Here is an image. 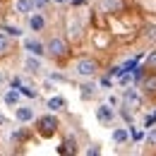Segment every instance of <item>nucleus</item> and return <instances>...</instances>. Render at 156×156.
<instances>
[{
	"instance_id": "f257e3e1",
	"label": "nucleus",
	"mask_w": 156,
	"mask_h": 156,
	"mask_svg": "<svg viewBox=\"0 0 156 156\" xmlns=\"http://www.w3.org/2000/svg\"><path fill=\"white\" fill-rule=\"evenodd\" d=\"M96 70H98V62L94 58H79L77 62H75V75H77V77L91 79L96 75Z\"/></svg>"
},
{
	"instance_id": "f03ea898",
	"label": "nucleus",
	"mask_w": 156,
	"mask_h": 156,
	"mask_svg": "<svg viewBox=\"0 0 156 156\" xmlns=\"http://www.w3.org/2000/svg\"><path fill=\"white\" fill-rule=\"evenodd\" d=\"M46 53L51 55V58H65L67 55V41L60 39V36H53V39H48V43H46Z\"/></svg>"
},
{
	"instance_id": "7ed1b4c3",
	"label": "nucleus",
	"mask_w": 156,
	"mask_h": 156,
	"mask_svg": "<svg viewBox=\"0 0 156 156\" xmlns=\"http://www.w3.org/2000/svg\"><path fill=\"white\" fill-rule=\"evenodd\" d=\"M36 127H39V132L43 137H51L58 130V120H55V115H41L36 120Z\"/></svg>"
},
{
	"instance_id": "20e7f679",
	"label": "nucleus",
	"mask_w": 156,
	"mask_h": 156,
	"mask_svg": "<svg viewBox=\"0 0 156 156\" xmlns=\"http://www.w3.org/2000/svg\"><path fill=\"white\" fill-rule=\"evenodd\" d=\"M24 51H27V53H31V55H39V58H41V55L46 53V46H43L39 39L29 36V39H24Z\"/></svg>"
},
{
	"instance_id": "39448f33",
	"label": "nucleus",
	"mask_w": 156,
	"mask_h": 156,
	"mask_svg": "<svg viewBox=\"0 0 156 156\" xmlns=\"http://www.w3.org/2000/svg\"><path fill=\"white\" fill-rule=\"evenodd\" d=\"M12 10L17 15H22V17H29L31 12H36V5H34V0H15Z\"/></svg>"
},
{
	"instance_id": "423d86ee",
	"label": "nucleus",
	"mask_w": 156,
	"mask_h": 156,
	"mask_svg": "<svg viewBox=\"0 0 156 156\" xmlns=\"http://www.w3.org/2000/svg\"><path fill=\"white\" fill-rule=\"evenodd\" d=\"M96 118H98V122H103V125H111L113 122V118H115V113H113V108L111 106H98L96 108Z\"/></svg>"
},
{
	"instance_id": "0eeeda50",
	"label": "nucleus",
	"mask_w": 156,
	"mask_h": 156,
	"mask_svg": "<svg viewBox=\"0 0 156 156\" xmlns=\"http://www.w3.org/2000/svg\"><path fill=\"white\" fill-rule=\"evenodd\" d=\"M24 70H27L29 75H39V72H41V58L29 53V55L24 58Z\"/></svg>"
},
{
	"instance_id": "6e6552de",
	"label": "nucleus",
	"mask_w": 156,
	"mask_h": 156,
	"mask_svg": "<svg viewBox=\"0 0 156 156\" xmlns=\"http://www.w3.org/2000/svg\"><path fill=\"white\" fill-rule=\"evenodd\" d=\"M15 118L20 122H31L34 120V108L31 106H15Z\"/></svg>"
},
{
	"instance_id": "1a4fd4ad",
	"label": "nucleus",
	"mask_w": 156,
	"mask_h": 156,
	"mask_svg": "<svg viewBox=\"0 0 156 156\" xmlns=\"http://www.w3.org/2000/svg\"><path fill=\"white\" fill-rule=\"evenodd\" d=\"M43 27H46V17L39 15V12H31V15H29V29H31V31H41Z\"/></svg>"
},
{
	"instance_id": "9d476101",
	"label": "nucleus",
	"mask_w": 156,
	"mask_h": 156,
	"mask_svg": "<svg viewBox=\"0 0 156 156\" xmlns=\"http://www.w3.org/2000/svg\"><path fill=\"white\" fill-rule=\"evenodd\" d=\"M12 51V41H10V36L0 29V55H7Z\"/></svg>"
},
{
	"instance_id": "9b49d317",
	"label": "nucleus",
	"mask_w": 156,
	"mask_h": 156,
	"mask_svg": "<svg viewBox=\"0 0 156 156\" xmlns=\"http://www.w3.org/2000/svg\"><path fill=\"white\" fill-rule=\"evenodd\" d=\"M79 89H82V91H79L82 98H94L96 96V84H94V82H84Z\"/></svg>"
},
{
	"instance_id": "f8f14e48",
	"label": "nucleus",
	"mask_w": 156,
	"mask_h": 156,
	"mask_svg": "<svg viewBox=\"0 0 156 156\" xmlns=\"http://www.w3.org/2000/svg\"><path fill=\"white\" fill-rule=\"evenodd\" d=\"M122 101H125L127 106H132V108H137V106H139V96H137L135 89H127V91L122 94Z\"/></svg>"
},
{
	"instance_id": "ddd939ff",
	"label": "nucleus",
	"mask_w": 156,
	"mask_h": 156,
	"mask_svg": "<svg viewBox=\"0 0 156 156\" xmlns=\"http://www.w3.org/2000/svg\"><path fill=\"white\" fill-rule=\"evenodd\" d=\"M46 106H48L51 111H62V108H65L67 103H65V98H62V96H51V98H48V103H46Z\"/></svg>"
},
{
	"instance_id": "4468645a",
	"label": "nucleus",
	"mask_w": 156,
	"mask_h": 156,
	"mask_svg": "<svg viewBox=\"0 0 156 156\" xmlns=\"http://www.w3.org/2000/svg\"><path fill=\"white\" fill-rule=\"evenodd\" d=\"M127 137H130V130H125V127L113 130V142H115V144H125V142H127Z\"/></svg>"
},
{
	"instance_id": "2eb2a0df",
	"label": "nucleus",
	"mask_w": 156,
	"mask_h": 156,
	"mask_svg": "<svg viewBox=\"0 0 156 156\" xmlns=\"http://www.w3.org/2000/svg\"><path fill=\"white\" fill-rule=\"evenodd\" d=\"M20 91H17V89H10V91H7V94H5V103H7V106H20Z\"/></svg>"
},
{
	"instance_id": "dca6fc26",
	"label": "nucleus",
	"mask_w": 156,
	"mask_h": 156,
	"mask_svg": "<svg viewBox=\"0 0 156 156\" xmlns=\"http://www.w3.org/2000/svg\"><path fill=\"white\" fill-rule=\"evenodd\" d=\"M17 91H20L22 96H29V98H36V96H39V91H36L34 87H27V84H20Z\"/></svg>"
},
{
	"instance_id": "f3484780",
	"label": "nucleus",
	"mask_w": 156,
	"mask_h": 156,
	"mask_svg": "<svg viewBox=\"0 0 156 156\" xmlns=\"http://www.w3.org/2000/svg\"><path fill=\"white\" fill-rule=\"evenodd\" d=\"M2 31H5L10 39H12V36H15V39L22 36V29H20V27H10V24H5V27H2Z\"/></svg>"
},
{
	"instance_id": "a211bd4d",
	"label": "nucleus",
	"mask_w": 156,
	"mask_h": 156,
	"mask_svg": "<svg viewBox=\"0 0 156 156\" xmlns=\"http://www.w3.org/2000/svg\"><path fill=\"white\" fill-rule=\"evenodd\" d=\"M77 149H75V139H67L62 147H60V154H75Z\"/></svg>"
},
{
	"instance_id": "6ab92c4d",
	"label": "nucleus",
	"mask_w": 156,
	"mask_h": 156,
	"mask_svg": "<svg viewBox=\"0 0 156 156\" xmlns=\"http://www.w3.org/2000/svg\"><path fill=\"white\" fill-rule=\"evenodd\" d=\"M101 7L103 10H118L120 7V0H101Z\"/></svg>"
},
{
	"instance_id": "aec40b11",
	"label": "nucleus",
	"mask_w": 156,
	"mask_h": 156,
	"mask_svg": "<svg viewBox=\"0 0 156 156\" xmlns=\"http://www.w3.org/2000/svg\"><path fill=\"white\" fill-rule=\"evenodd\" d=\"M144 142H147V147H156V130H149L147 137H144Z\"/></svg>"
},
{
	"instance_id": "412c9836",
	"label": "nucleus",
	"mask_w": 156,
	"mask_h": 156,
	"mask_svg": "<svg viewBox=\"0 0 156 156\" xmlns=\"http://www.w3.org/2000/svg\"><path fill=\"white\" fill-rule=\"evenodd\" d=\"M70 36H72V39L79 36V22H70Z\"/></svg>"
},
{
	"instance_id": "4be33fe9",
	"label": "nucleus",
	"mask_w": 156,
	"mask_h": 156,
	"mask_svg": "<svg viewBox=\"0 0 156 156\" xmlns=\"http://www.w3.org/2000/svg\"><path fill=\"white\" fill-rule=\"evenodd\" d=\"M144 89H147V91H156V77L147 79V82H144Z\"/></svg>"
},
{
	"instance_id": "5701e85b",
	"label": "nucleus",
	"mask_w": 156,
	"mask_h": 156,
	"mask_svg": "<svg viewBox=\"0 0 156 156\" xmlns=\"http://www.w3.org/2000/svg\"><path fill=\"white\" fill-rule=\"evenodd\" d=\"M147 67L156 70V51H154V53H149V58H147Z\"/></svg>"
},
{
	"instance_id": "b1692460",
	"label": "nucleus",
	"mask_w": 156,
	"mask_h": 156,
	"mask_svg": "<svg viewBox=\"0 0 156 156\" xmlns=\"http://www.w3.org/2000/svg\"><path fill=\"white\" fill-rule=\"evenodd\" d=\"M48 2H51V0H34L36 10H43V7H48Z\"/></svg>"
},
{
	"instance_id": "393cba45",
	"label": "nucleus",
	"mask_w": 156,
	"mask_h": 156,
	"mask_svg": "<svg viewBox=\"0 0 156 156\" xmlns=\"http://www.w3.org/2000/svg\"><path fill=\"white\" fill-rule=\"evenodd\" d=\"M154 122H156V113H154V115H147V120H144V127H151Z\"/></svg>"
},
{
	"instance_id": "a878e982",
	"label": "nucleus",
	"mask_w": 156,
	"mask_h": 156,
	"mask_svg": "<svg viewBox=\"0 0 156 156\" xmlns=\"http://www.w3.org/2000/svg\"><path fill=\"white\" fill-rule=\"evenodd\" d=\"M5 84H7V75H5V72H2V70H0V89H2V87H5Z\"/></svg>"
},
{
	"instance_id": "bb28decb",
	"label": "nucleus",
	"mask_w": 156,
	"mask_h": 156,
	"mask_svg": "<svg viewBox=\"0 0 156 156\" xmlns=\"http://www.w3.org/2000/svg\"><path fill=\"white\" fill-rule=\"evenodd\" d=\"M87 154H89V156H96L98 154V147H89V149H87Z\"/></svg>"
},
{
	"instance_id": "cd10ccee",
	"label": "nucleus",
	"mask_w": 156,
	"mask_h": 156,
	"mask_svg": "<svg viewBox=\"0 0 156 156\" xmlns=\"http://www.w3.org/2000/svg\"><path fill=\"white\" fill-rule=\"evenodd\" d=\"M132 139H135V142H139V139H142V132H139V130H132Z\"/></svg>"
},
{
	"instance_id": "c85d7f7f",
	"label": "nucleus",
	"mask_w": 156,
	"mask_h": 156,
	"mask_svg": "<svg viewBox=\"0 0 156 156\" xmlns=\"http://www.w3.org/2000/svg\"><path fill=\"white\" fill-rule=\"evenodd\" d=\"M147 36H149V39H156V29H154V27H151V29H147Z\"/></svg>"
},
{
	"instance_id": "c756f323",
	"label": "nucleus",
	"mask_w": 156,
	"mask_h": 156,
	"mask_svg": "<svg viewBox=\"0 0 156 156\" xmlns=\"http://www.w3.org/2000/svg\"><path fill=\"white\" fill-rule=\"evenodd\" d=\"M51 2H55V5H67V2H72V0H51Z\"/></svg>"
},
{
	"instance_id": "7c9ffc66",
	"label": "nucleus",
	"mask_w": 156,
	"mask_h": 156,
	"mask_svg": "<svg viewBox=\"0 0 156 156\" xmlns=\"http://www.w3.org/2000/svg\"><path fill=\"white\" fill-rule=\"evenodd\" d=\"M0 125H5V118H2V115H0Z\"/></svg>"
}]
</instances>
